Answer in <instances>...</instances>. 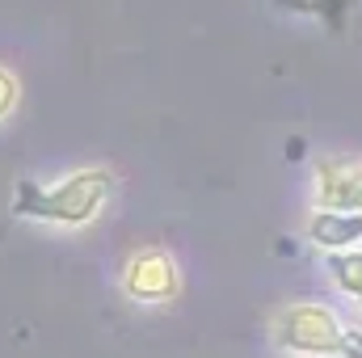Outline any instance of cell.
Instances as JSON below:
<instances>
[{
    "instance_id": "obj_1",
    "label": "cell",
    "mask_w": 362,
    "mask_h": 358,
    "mask_svg": "<svg viewBox=\"0 0 362 358\" xmlns=\"http://www.w3.org/2000/svg\"><path fill=\"white\" fill-rule=\"evenodd\" d=\"M110 194H114L110 169H81V173H68L64 181H55V185L25 178L13 190V215L55 224V228H85L101 215Z\"/></svg>"
},
{
    "instance_id": "obj_2",
    "label": "cell",
    "mask_w": 362,
    "mask_h": 358,
    "mask_svg": "<svg viewBox=\"0 0 362 358\" xmlns=\"http://www.w3.org/2000/svg\"><path fill=\"white\" fill-rule=\"evenodd\" d=\"M274 342L299 358H337L341 350V321L325 304H286L274 321Z\"/></svg>"
},
{
    "instance_id": "obj_3",
    "label": "cell",
    "mask_w": 362,
    "mask_h": 358,
    "mask_svg": "<svg viewBox=\"0 0 362 358\" xmlns=\"http://www.w3.org/2000/svg\"><path fill=\"white\" fill-rule=\"evenodd\" d=\"M122 291L135 304H169L181 291V270L165 249H139L122 266Z\"/></svg>"
},
{
    "instance_id": "obj_4",
    "label": "cell",
    "mask_w": 362,
    "mask_h": 358,
    "mask_svg": "<svg viewBox=\"0 0 362 358\" xmlns=\"http://www.w3.org/2000/svg\"><path fill=\"white\" fill-rule=\"evenodd\" d=\"M316 207L320 211H358L362 215V165L346 156L316 161Z\"/></svg>"
},
{
    "instance_id": "obj_5",
    "label": "cell",
    "mask_w": 362,
    "mask_h": 358,
    "mask_svg": "<svg viewBox=\"0 0 362 358\" xmlns=\"http://www.w3.org/2000/svg\"><path fill=\"white\" fill-rule=\"evenodd\" d=\"M308 236L325 253H341L362 245V215L358 211H316L308 224Z\"/></svg>"
},
{
    "instance_id": "obj_6",
    "label": "cell",
    "mask_w": 362,
    "mask_h": 358,
    "mask_svg": "<svg viewBox=\"0 0 362 358\" xmlns=\"http://www.w3.org/2000/svg\"><path fill=\"white\" fill-rule=\"evenodd\" d=\"M329 274H333V282H337L341 295H350V299L362 304V249L329 253Z\"/></svg>"
},
{
    "instance_id": "obj_7",
    "label": "cell",
    "mask_w": 362,
    "mask_h": 358,
    "mask_svg": "<svg viewBox=\"0 0 362 358\" xmlns=\"http://www.w3.org/2000/svg\"><path fill=\"white\" fill-rule=\"evenodd\" d=\"M17 97H21V85L8 68H0V118H8L17 110Z\"/></svg>"
},
{
    "instance_id": "obj_8",
    "label": "cell",
    "mask_w": 362,
    "mask_h": 358,
    "mask_svg": "<svg viewBox=\"0 0 362 358\" xmlns=\"http://www.w3.org/2000/svg\"><path fill=\"white\" fill-rule=\"evenodd\" d=\"M337 358H362V329H341V350Z\"/></svg>"
},
{
    "instance_id": "obj_9",
    "label": "cell",
    "mask_w": 362,
    "mask_h": 358,
    "mask_svg": "<svg viewBox=\"0 0 362 358\" xmlns=\"http://www.w3.org/2000/svg\"><path fill=\"white\" fill-rule=\"evenodd\" d=\"M286 156L299 161V156H303V139H291V144H286Z\"/></svg>"
}]
</instances>
